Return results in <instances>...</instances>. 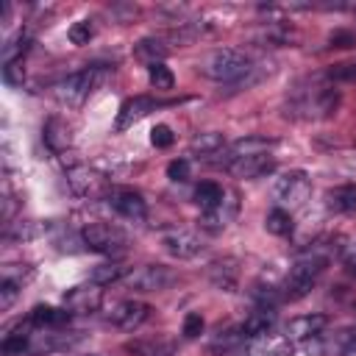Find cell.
I'll return each mask as SVG.
<instances>
[{"mask_svg":"<svg viewBox=\"0 0 356 356\" xmlns=\"http://www.w3.org/2000/svg\"><path fill=\"white\" fill-rule=\"evenodd\" d=\"M328 261V250H323L320 245H312L284 275V300H300L303 295H309V289L317 284V278L323 275Z\"/></svg>","mask_w":356,"mask_h":356,"instance_id":"cell-1","label":"cell"},{"mask_svg":"<svg viewBox=\"0 0 356 356\" xmlns=\"http://www.w3.org/2000/svg\"><path fill=\"white\" fill-rule=\"evenodd\" d=\"M103 78H106V70H103V67H83V70H78V72L61 78V81L56 83L53 95H56V100H58L61 106L78 108V106L86 103L89 95L103 83Z\"/></svg>","mask_w":356,"mask_h":356,"instance_id":"cell-2","label":"cell"},{"mask_svg":"<svg viewBox=\"0 0 356 356\" xmlns=\"http://www.w3.org/2000/svg\"><path fill=\"white\" fill-rule=\"evenodd\" d=\"M250 70V58L236 47H217L200 61V72L211 81L234 83Z\"/></svg>","mask_w":356,"mask_h":356,"instance_id":"cell-3","label":"cell"},{"mask_svg":"<svg viewBox=\"0 0 356 356\" xmlns=\"http://www.w3.org/2000/svg\"><path fill=\"white\" fill-rule=\"evenodd\" d=\"M81 236H83V248L95 253H106V256L122 253L128 245V234L114 222H89L81 231Z\"/></svg>","mask_w":356,"mask_h":356,"instance_id":"cell-4","label":"cell"},{"mask_svg":"<svg viewBox=\"0 0 356 356\" xmlns=\"http://www.w3.org/2000/svg\"><path fill=\"white\" fill-rule=\"evenodd\" d=\"M122 281L136 292H161L175 281V273L164 264H139V267H131Z\"/></svg>","mask_w":356,"mask_h":356,"instance_id":"cell-5","label":"cell"},{"mask_svg":"<svg viewBox=\"0 0 356 356\" xmlns=\"http://www.w3.org/2000/svg\"><path fill=\"white\" fill-rule=\"evenodd\" d=\"M273 195H275V200L281 203V209H284V206L298 209V206H303V203L309 200V195H312V181H309V175H306L303 170H289V172H284V175L275 181Z\"/></svg>","mask_w":356,"mask_h":356,"instance_id":"cell-6","label":"cell"},{"mask_svg":"<svg viewBox=\"0 0 356 356\" xmlns=\"http://www.w3.org/2000/svg\"><path fill=\"white\" fill-rule=\"evenodd\" d=\"M67 184H70V189H72L75 195H81V197H100V195H108V181H106L100 172H95L92 167H86V164L70 167V170H67Z\"/></svg>","mask_w":356,"mask_h":356,"instance_id":"cell-7","label":"cell"},{"mask_svg":"<svg viewBox=\"0 0 356 356\" xmlns=\"http://www.w3.org/2000/svg\"><path fill=\"white\" fill-rule=\"evenodd\" d=\"M100 300H103V289L97 284H78V286H70L61 298L64 309L72 312V314H92L100 309Z\"/></svg>","mask_w":356,"mask_h":356,"instance_id":"cell-8","label":"cell"},{"mask_svg":"<svg viewBox=\"0 0 356 356\" xmlns=\"http://www.w3.org/2000/svg\"><path fill=\"white\" fill-rule=\"evenodd\" d=\"M108 206L120 214V217H125V220H131V222H139V220H145V214H147V203H145V197L136 192V189H125V186H120V189H108Z\"/></svg>","mask_w":356,"mask_h":356,"instance_id":"cell-9","label":"cell"},{"mask_svg":"<svg viewBox=\"0 0 356 356\" xmlns=\"http://www.w3.org/2000/svg\"><path fill=\"white\" fill-rule=\"evenodd\" d=\"M161 245L170 256L175 259H195L200 250H203V239L195 234V231H186V228H172L161 236Z\"/></svg>","mask_w":356,"mask_h":356,"instance_id":"cell-10","label":"cell"},{"mask_svg":"<svg viewBox=\"0 0 356 356\" xmlns=\"http://www.w3.org/2000/svg\"><path fill=\"white\" fill-rule=\"evenodd\" d=\"M147 317H150V306L142 303V300H120V303L108 312V320H111L117 328H122V331L139 328Z\"/></svg>","mask_w":356,"mask_h":356,"instance_id":"cell-11","label":"cell"},{"mask_svg":"<svg viewBox=\"0 0 356 356\" xmlns=\"http://www.w3.org/2000/svg\"><path fill=\"white\" fill-rule=\"evenodd\" d=\"M242 356H292V342L284 334H261L245 342Z\"/></svg>","mask_w":356,"mask_h":356,"instance_id":"cell-12","label":"cell"},{"mask_svg":"<svg viewBox=\"0 0 356 356\" xmlns=\"http://www.w3.org/2000/svg\"><path fill=\"white\" fill-rule=\"evenodd\" d=\"M328 325L325 314H303V317H295L286 323L284 328V337L289 342H303V339H314L323 334V328Z\"/></svg>","mask_w":356,"mask_h":356,"instance_id":"cell-13","label":"cell"},{"mask_svg":"<svg viewBox=\"0 0 356 356\" xmlns=\"http://www.w3.org/2000/svg\"><path fill=\"white\" fill-rule=\"evenodd\" d=\"M150 111H156V100L147 97V95H136V97H131V100H125V103L120 106V114H117L114 128H117V131H125V128L136 125L142 117H147Z\"/></svg>","mask_w":356,"mask_h":356,"instance_id":"cell-14","label":"cell"},{"mask_svg":"<svg viewBox=\"0 0 356 356\" xmlns=\"http://www.w3.org/2000/svg\"><path fill=\"white\" fill-rule=\"evenodd\" d=\"M236 195L234 192H225V197H222V203H217L214 209H209V211H203L200 214V225L206 228V231H222L234 217H236Z\"/></svg>","mask_w":356,"mask_h":356,"instance_id":"cell-15","label":"cell"},{"mask_svg":"<svg viewBox=\"0 0 356 356\" xmlns=\"http://www.w3.org/2000/svg\"><path fill=\"white\" fill-rule=\"evenodd\" d=\"M42 136H44V142H47V147L53 153H61V150H67L72 145V125L67 120H61V117H50L44 122V128H42Z\"/></svg>","mask_w":356,"mask_h":356,"instance_id":"cell-16","label":"cell"},{"mask_svg":"<svg viewBox=\"0 0 356 356\" xmlns=\"http://www.w3.org/2000/svg\"><path fill=\"white\" fill-rule=\"evenodd\" d=\"M239 325H242V331H245L248 339H256V337H261V334H270V328L275 325V309H273V306H259V309L250 312Z\"/></svg>","mask_w":356,"mask_h":356,"instance_id":"cell-17","label":"cell"},{"mask_svg":"<svg viewBox=\"0 0 356 356\" xmlns=\"http://www.w3.org/2000/svg\"><path fill=\"white\" fill-rule=\"evenodd\" d=\"M245 342H248V337H245L242 325H231V328L217 331V334L209 339V350L217 353V356H220V353H234V350H242Z\"/></svg>","mask_w":356,"mask_h":356,"instance_id":"cell-18","label":"cell"},{"mask_svg":"<svg viewBox=\"0 0 356 356\" xmlns=\"http://www.w3.org/2000/svg\"><path fill=\"white\" fill-rule=\"evenodd\" d=\"M273 167H275L273 156H270V153H261V156L239 159V161H234L228 170H231L234 175H239V178H261V175H267Z\"/></svg>","mask_w":356,"mask_h":356,"instance_id":"cell-19","label":"cell"},{"mask_svg":"<svg viewBox=\"0 0 356 356\" xmlns=\"http://www.w3.org/2000/svg\"><path fill=\"white\" fill-rule=\"evenodd\" d=\"M209 278H211V284H214L217 289L231 292V289L236 286V281H239V267H236V261H234V259L214 261V264L209 267Z\"/></svg>","mask_w":356,"mask_h":356,"instance_id":"cell-20","label":"cell"},{"mask_svg":"<svg viewBox=\"0 0 356 356\" xmlns=\"http://www.w3.org/2000/svg\"><path fill=\"white\" fill-rule=\"evenodd\" d=\"M325 203H328L331 211H339V214L356 211V184H339V186H334L325 195Z\"/></svg>","mask_w":356,"mask_h":356,"instance_id":"cell-21","label":"cell"},{"mask_svg":"<svg viewBox=\"0 0 356 356\" xmlns=\"http://www.w3.org/2000/svg\"><path fill=\"white\" fill-rule=\"evenodd\" d=\"M189 150H192V153H197V156H206V159H211V156H217L220 150H225L222 134H217V131H206V134H197V136L189 142Z\"/></svg>","mask_w":356,"mask_h":356,"instance_id":"cell-22","label":"cell"},{"mask_svg":"<svg viewBox=\"0 0 356 356\" xmlns=\"http://www.w3.org/2000/svg\"><path fill=\"white\" fill-rule=\"evenodd\" d=\"M70 320V312L64 309H53V306H36L31 312V323L39 325V328H61L64 323Z\"/></svg>","mask_w":356,"mask_h":356,"instance_id":"cell-23","label":"cell"},{"mask_svg":"<svg viewBox=\"0 0 356 356\" xmlns=\"http://www.w3.org/2000/svg\"><path fill=\"white\" fill-rule=\"evenodd\" d=\"M222 197H225V189H222L220 184H214V181H200V184L195 186V203H197L203 211H209V209H214L217 203H222Z\"/></svg>","mask_w":356,"mask_h":356,"instance_id":"cell-24","label":"cell"},{"mask_svg":"<svg viewBox=\"0 0 356 356\" xmlns=\"http://www.w3.org/2000/svg\"><path fill=\"white\" fill-rule=\"evenodd\" d=\"M134 50H136V56H139L142 61H147V67H150V64H161V58L167 56V47H164V42H161V39H153V36H145V39H139Z\"/></svg>","mask_w":356,"mask_h":356,"instance_id":"cell-25","label":"cell"},{"mask_svg":"<svg viewBox=\"0 0 356 356\" xmlns=\"http://www.w3.org/2000/svg\"><path fill=\"white\" fill-rule=\"evenodd\" d=\"M264 228L270 234H275V236H286L292 231V214H289V209H281V206L273 209L267 214V220H264Z\"/></svg>","mask_w":356,"mask_h":356,"instance_id":"cell-26","label":"cell"},{"mask_svg":"<svg viewBox=\"0 0 356 356\" xmlns=\"http://www.w3.org/2000/svg\"><path fill=\"white\" fill-rule=\"evenodd\" d=\"M120 278H125V267H122L120 261H106V264H97V267L92 270V284H97V286L114 284V281H120Z\"/></svg>","mask_w":356,"mask_h":356,"instance_id":"cell-27","label":"cell"},{"mask_svg":"<svg viewBox=\"0 0 356 356\" xmlns=\"http://www.w3.org/2000/svg\"><path fill=\"white\" fill-rule=\"evenodd\" d=\"M33 236H39V225L33 220H17V222H8L6 228V239L11 242H28Z\"/></svg>","mask_w":356,"mask_h":356,"instance_id":"cell-28","label":"cell"},{"mask_svg":"<svg viewBox=\"0 0 356 356\" xmlns=\"http://www.w3.org/2000/svg\"><path fill=\"white\" fill-rule=\"evenodd\" d=\"M147 78H150V83L156 89H172V83H175V75L170 72V67H164V61L161 64H150L147 67Z\"/></svg>","mask_w":356,"mask_h":356,"instance_id":"cell-29","label":"cell"},{"mask_svg":"<svg viewBox=\"0 0 356 356\" xmlns=\"http://www.w3.org/2000/svg\"><path fill=\"white\" fill-rule=\"evenodd\" d=\"M19 289H22L19 281H14V278H8V275L0 278V309H3V312L14 306V300L19 298Z\"/></svg>","mask_w":356,"mask_h":356,"instance_id":"cell-30","label":"cell"},{"mask_svg":"<svg viewBox=\"0 0 356 356\" xmlns=\"http://www.w3.org/2000/svg\"><path fill=\"white\" fill-rule=\"evenodd\" d=\"M67 36H70L72 44H89V39L95 36V25H92L89 19H78V22L67 31Z\"/></svg>","mask_w":356,"mask_h":356,"instance_id":"cell-31","label":"cell"},{"mask_svg":"<svg viewBox=\"0 0 356 356\" xmlns=\"http://www.w3.org/2000/svg\"><path fill=\"white\" fill-rule=\"evenodd\" d=\"M22 75H25V70H22V58L3 64V81H6V83L19 86V83H22Z\"/></svg>","mask_w":356,"mask_h":356,"instance_id":"cell-32","label":"cell"},{"mask_svg":"<svg viewBox=\"0 0 356 356\" xmlns=\"http://www.w3.org/2000/svg\"><path fill=\"white\" fill-rule=\"evenodd\" d=\"M167 178L170 181H186L189 178V161L186 159H172L167 164Z\"/></svg>","mask_w":356,"mask_h":356,"instance_id":"cell-33","label":"cell"},{"mask_svg":"<svg viewBox=\"0 0 356 356\" xmlns=\"http://www.w3.org/2000/svg\"><path fill=\"white\" fill-rule=\"evenodd\" d=\"M181 334H184L186 339L200 337V334H203V317H200V314H195V312H192V314H186V317H184V331H181Z\"/></svg>","mask_w":356,"mask_h":356,"instance_id":"cell-34","label":"cell"},{"mask_svg":"<svg viewBox=\"0 0 356 356\" xmlns=\"http://www.w3.org/2000/svg\"><path fill=\"white\" fill-rule=\"evenodd\" d=\"M150 142H153V147H170L172 145V131L167 125H156L150 131Z\"/></svg>","mask_w":356,"mask_h":356,"instance_id":"cell-35","label":"cell"},{"mask_svg":"<svg viewBox=\"0 0 356 356\" xmlns=\"http://www.w3.org/2000/svg\"><path fill=\"white\" fill-rule=\"evenodd\" d=\"M334 81H356V64H339L328 72Z\"/></svg>","mask_w":356,"mask_h":356,"instance_id":"cell-36","label":"cell"},{"mask_svg":"<svg viewBox=\"0 0 356 356\" xmlns=\"http://www.w3.org/2000/svg\"><path fill=\"white\" fill-rule=\"evenodd\" d=\"M342 261L350 273H356V239H350L345 248H342Z\"/></svg>","mask_w":356,"mask_h":356,"instance_id":"cell-37","label":"cell"},{"mask_svg":"<svg viewBox=\"0 0 356 356\" xmlns=\"http://www.w3.org/2000/svg\"><path fill=\"white\" fill-rule=\"evenodd\" d=\"M331 42L339 44V47H353V44H356V36H353V33H345V31H337V33L331 36Z\"/></svg>","mask_w":356,"mask_h":356,"instance_id":"cell-38","label":"cell"},{"mask_svg":"<svg viewBox=\"0 0 356 356\" xmlns=\"http://www.w3.org/2000/svg\"><path fill=\"white\" fill-rule=\"evenodd\" d=\"M342 356H356V337H353V339H348V345L342 348Z\"/></svg>","mask_w":356,"mask_h":356,"instance_id":"cell-39","label":"cell"},{"mask_svg":"<svg viewBox=\"0 0 356 356\" xmlns=\"http://www.w3.org/2000/svg\"><path fill=\"white\" fill-rule=\"evenodd\" d=\"M92 356H97V353H92Z\"/></svg>","mask_w":356,"mask_h":356,"instance_id":"cell-40","label":"cell"}]
</instances>
